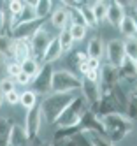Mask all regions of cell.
Masks as SVG:
<instances>
[{"mask_svg": "<svg viewBox=\"0 0 137 146\" xmlns=\"http://www.w3.org/2000/svg\"><path fill=\"white\" fill-rule=\"evenodd\" d=\"M56 39H58V42H60V46H62V51H69V49L72 48V44H74V39H72L70 32H69V27L62 28V30H60V35H58Z\"/></svg>", "mask_w": 137, "mask_h": 146, "instance_id": "cell-29", "label": "cell"}, {"mask_svg": "<svg viewBox=\"0 0 137 146\" xmlns=\"http://www.w3.org/2000/svg\"><path fill=\"white\" fill-rule=\"evenodd\" d=\"M51 78H53V67L51 65H42L39 74L32 78L30 86L35 95H48L51 92Z\"/></svg>", "mask_w": 137, "mask_h": 146, "instance_id": "cell-6", "label": "cell"}, {"mask_svg": "<svg viewBox=\"0 0 137 146\" xmlns=\"http://www.w3.org/2000/svg\"><path fill=\"white\" fill-rule=\"evenodd\" d=\"M88 60V55L83 53V51H77V53H70L69 58H67V64L72 67V69H79V65L83 64V62Z\"/></svg>", "mask_w": 137, "mask_h": 146, "instance_id": "cell-33", "label": "cell"}, {"mask_svg": "<svg viewBox=\"0 0 137 146\" xmlns=\"http://www.w3.org/2000/svg\"><path fill=\"white\" fill-rule=\"evenodd\" d=\"M40 146H48V144H44V143H42V144H40Z\"/></svg>", "mask_w": 137, "mask_h": 146, "instance_id": "cell-43", "label": "cell"}, {"mask_svg": "<svg viewBox=\"0 0 137 146\" xmlns=\"http://www.w3.org/2000/svg\"><path fill=\"white\" fill-rule=\"evenodd\" d=\"M49 40H51L49 34L46 32L44 28H39L37 32L28 39L30 51H32V55H34L32 58H35L37 62H40L42 55H44V51H46V48H48V44H49Z\"/></svg>", "mask_w": 137, "mask_h": 146, "instance_id": "cell-7", "label": "cell"}, {"mask_svg": "<svg viewBox=\"0 0 137 146\" xmlns=\"http://www.w3.org/2000/svg\"><path fill=\"white\" fill-rule=\"evenodd\" d=\"M74 100V93H49L44 100L40 102V114L48 123H55L56 118L63 113L69 104Z\"/></svg>", "mask_w": 137, "mask_h": 146, "instance_id": "cell-2", "label": "cell"}, {"mask_svg": "<svg viewBox=\"0 0 137 146\" xmlns=\"http://www.w3.org/2000/svg\"><path fill=\"white\" fill-rule=\"evenodd\" d=\"M134 9H135V14H137V2H134Z\"/></svg>", "mask_w": 137, "mask_h": 146, "instance_id": "cell-42", "label": "cell"}, {"mask_svg": "<svg viewBox=\"0 0 137 146\" xmlns=\"http://www.w3.org/2000/svg\"><path fill=\"white\" fill-rule=\"evenodd\" d=\"M105 53H107V60H109V65L118 69L123 60H125V49H123V42L118 39H113L107 42L105 46Z\"/></svg>", "mask_w": 137, "mask_h": 146, "instance_id": "cell-11", "label": "cell"}, {"mask_svg": "<svg viewBox=\"0 0 137 146\" xmlns=\"http://www.w3.org/2000/svg\"><path fill=\"white\" fill-rule=\"evenodd\" d=\"M19 104L26 109H32L34 106H37V95L32 90H26L23 93H19Z\"/></svg>", "mask_w": 137, "mask_h": 146, "instance_id": "cell-30", "label": "cell"}, {"mask_svg": "<svg viewBox=\"0 0 137 146\" xmlns=\"http://www.w3.org/2000/svg\"><path fill=\"white\" fill-rule=\"evenodd\" d=\"M77 127L81 129V132H83V134H88V132H97V134L105 135V130H104L102 121H100L97 116H95V114H93L90 109H86V113L83 114V118L79 120Z\"/></svg>", "mask_w": 137, "mask_h": 146, "instance_id": "cell-10", "label": "cell"}, {"mask_svg": "<svg viewBox=\"0 0 137 146\" xmlns=\"http://www.w3.org/2000/svg\"><path fill=\"white\" fill-rule=\"evenodd\" d=\"M30 81H32V79H30L26 74H23V72H19V76L14 79V83H19V85H23V86H25V85H30Z\"/></svg>", "mask_w": 137, "mask_h": 146, "instance_id": "cell-39", "label": "cell"}, {"mask_svg": "<svg viewBox=\"0 0 137 146\" xmlns=\"http://www.w3.org/2000/svg\"><path fill=\"white\" fill-rule=\"evenodd\" d=\"M2 104H4V95L0 93V108H2Z\"/></svg>", "mask_w": 137, "mask_h": 146, "instance_id": "cell-41", "label": "cell"}, {"mask_svg": "<svg viewBox=\"0 0 137 146\" xmlns=\"http://www.w3.org/2000/svg\"><path fill=\"white\" fill-rule=\"evenodd\" d=\"M4 99H5V100H7L9 104H18V102H19V93H18V92L14 90V92L7 93V95H5Z\"/></svg>", "mask_w": 137, "mask_h": 146, "instance_id": "cell-38", "label": "cell"}, {"mask_svg": "<svg viewBox=\"0 0 137 146\" xmlns=\"http://www.w3.org/2000/svg\"><path fill=\"white\" fill-rule=\"evenodd\" d=\"M67 21H69V16H67V9L63 7V5L60 9H56V11L51 14V25L56 27V28H60V30L67 27Z\"/></svg>", "mask_w": 137, "mask_h": 146, "instance_id": "cell-21", "label": "cell"}, {"mask_svg": "<svg viewBox=\"0 0 137 146\" xmlns=\"http://www.w3.org/2000/svg\"><path fill=\"white\" fill-rule=\"evenodd\" d=\"M91 11H93V16H95L97 25L104 23L105 21V14H107V2H95L91 5Z\"/></svg>", "mask_w": 137, "mask_h": 146, "instance_id": "cell-27", "label": "cell"}, {"mask_svg": "<svg viewBox=\"0 0 137 146\" xmlns=\"http://www.w3.org/2000/svg\"><path fill=\"white\" fill-rule=\"evenodd\" d=\"M132 19H134V25H135V34H137V14H134V16H132Z\"/></svg>", "mask_w": 137, "mask_h": 146, "instance_id": "cell-40", "label": "cell"}, {"mask_svg": "<svg viewBox=\"0 0 137 146\" xmlns=\"http://www.w3.org/2000/svg\"><path fill=\"white\" fill-rule=\"evenodd\" d=\"M21 7H23V2H9L7 4V9H9V14L11 16H16L21 11Z\"/></svg>", "mask_w": 137, "mask_h": 146, "instance_id": "cell-37", "label": "cell"}, {"mask_svg": "<svg viewBox=\"0 0 137 146\" xmlns=\"http://www.w3.org/2000/svg\"><path fill=\"white\" fill-rule=\"evenodd\" d=\"M125 18V9L121 2H107V14L105 19L113 25V27H120V23Z\"/></svg>", "mask_w": 137, "mask_h": 146, "instance_id": "cell-16", "label": "cell"}, {"mask_svg": "<svg viewBox=\"0 0 137 146\" xmlns=\"http://www.w3.org/2000/svg\"><path fill=\"white\" fill-rule=\"evenodd\" d=\"M118 74H120V79H126V81L137 79V65H135V62L125 58L123 64L118 67Z\"/></svg>", "mask_w": 137, "mask_h": 146, "instance_id": "cell-18", "label": "cell"}, {"mask_svg": "<svg viewBox=\"0 0 137 146\" xmlns=\"http://www.w3.org/2000/svg\"><path fill=\"white\" fill-rule=\"evenodd\" d=\"M62 46H60V42H58V39L55 37V39H51L49 40V44H48V48H46V51H44V55H42V58H40V62L44 65H51L55 60H58L60 56H62Z\"/></svg>", "mask_w": 137, "mask_h": 146, "instance_id": "cell-17", "label": "cell"}, {"mask_svg": "<svg viewBox=\"0 0 137 146\" xmlns=\"http://www.w3.org/2000/svg\"><path fill=\"white\" fill-rule=\"evenodd\" d=\"M81 88V79L69 70H53L51 92L53 93H72Z\"/></svg>", "mask_w": 137, "mask_h": 146, "instance_id": "cell-4", "label": "cell"}, {"mask_svg": "<svg viewBox=\"0 0 137 146\" xmlns=\"http://www.w3.org/2000/svg\"><path fill=\"white\" fill-rule=\"evenodd\" d=\"M69 32L74 39V42H79V40L84 39V35H86V27H79V25H70L69 27Z\"/></svg>", "mask_w": 137, "mask_h": 146, "instance_id": "cell-34", "label": "cell"}, {"mask_svg": "<svg viewBox=\"0 0 137 146\" xmlns=\"http://www.w3.org/2000/svg\"><path fill=\"white\" fill-rule=\"evenodd\" d=\"M34 7H35L37 19H46L53 9V2H49V0H37V2H34Z\"/></svg>", "mask_w": 137, "mask_h": 146, "instance_id": "cell-23", "label": "cell"}, {"mask_svg": "<svg viewBox=\"0 0 137 146\" xmlns=\"http://www.w3.org/2000/svg\"><path fill=\"white\" fill-rule=\"evenodd\" d=\"M13 42L14 40L9 35L0 34V55L4 58H13Z\"/></svg>", "mask_w": 137, "mask_h": 146, "instance_id": "cell-25", "label": "cell"}, {"mask_svg": "<svg viewBox=\"0 0 137 146\" xmlns=\"http://www.w3.org/2000/svg\"><path fill=\"white\" fill-rule=\"evenodd\" d=\"M104 130H105V137L111 143H120L121 139H125L126 134H130L134 125L132 120H128L121 113H114V114H107V116L100 118Z\"/></svg>", "mask_w": 137, "mask_h": 146, "instance_id": "cell-1", "label": "cell"}, {"mask_svg": "<svg viewBox=\"0 0 137 146\" xmlns=\"http://www.w3.org/2000/svg\"><path fill=\"white\" fill-rule=\"evenodd\" d=\"M13 60L21 64V62H25L26 58L32 56V51H30V44L28 40L25 39H13Z\"/></svg>", "mask_w": 137, "mask_h": 146, "instance_id": "cell-15", "label": "cell"}, {"mask_svg": "<svg viewBox=\"0 0 137 146\" xmlns=\"http://www.w3.org/2000/svg\"><path fill=\"white\" fill-rule=\"evenodd\" d=\"M40 123H42V114H40V108L34 106L32 109H28L26 118H25V132L30 139L39 137V130H40Z\"/></svg>", "mask_w": 137, "mask_h": 146, "instance_id": "cell-8", "label": "cell"}, {"mask_svg": "<svg viewBox=\"0 0 137 146\" xmlns=\"http://www.w3.org/2000/svg\"><path fill=\"white\" fill-rule=\"evenodd\" d=\"M81 90H83V97L84 100L88 102V106H93V104H97L102 97L100 93V86L97 81H90V79H81Z\"/></svg>", "mask_w": 137, "mask_h": 146, "instance_id": "cell-13", "label": "cell"}, {"mask_svg": "<svg viewBox=\"0 0 137 146\" xmlns=\"http://www.w3.org/2000/svg\"><path fill=\"white\" fill-rule=\"evenodd\" d=\"M37 19L35 16V7H34V2H23V7H21V11L11 18V30L18 25H23V23H28V21H34Z\"/></svg>", "mask_w": 137, "mask_h": 146, "instance_id": "cell-14", "label": "cell"}, {"mask_svg": "<svg viewBox=\"0 0 137 146\" xmlns=\"http://www.w3.org/2000/svg\"><path fill=\"white\" fill-rule=\"evenodd\" d=\"M44 21L46 19H34V21H28V23L14 27L11 30V39H25V40H28L39 28H42Z\"/></svg>", "mask_w": 137, "mask_h": 146, "instance_id": "cell-9", "label": "cell"}, {"mask_svg": "<svg viewBox=\"0 0 137 146\" xmlns=\"http://www.w3.org/2000/svg\"><path fill=\"white\" fill-rule=\"evenodd\" d=\"M120 32H121L125 37L134 39V35H135V25H134V19H132V16H126V14H125L123 21L120 23Z\"/></svg>", "mask_w": 137, "mask_h": 146, "instance_id": "cell-24", "label": "cell"}, {"mask_svg": "<svg viewBox=\"0 0 137 146\" xmlns=\"http://www.w3.org/2000/svg\"><path fill=\"white\" fill-rule=\"evenodd\" d=\"M19 67H21V72L23 74H26L30 79L32 78H35L37 74H39V70H40V62H37L35 58H26L25 62H21L19 64Z\"/></svg>", "mask_w": 137, "mask_h": 146, "instance_id": "cell-20", "label": "cell"}, {"mask_svg": "<svg viewBox=\"0 0 137 146\" xmlns=\"http://www.w3.org/2000/svg\"><path fill=\"white\" fill-rule=\"evenodd\" d=\"M40 144H42V141H40L39 137L30 139L28 135H26V132H25V129L14 123L13 132H11L9 146H40Z\"/></svg>", "mask_w": 137, "mask_h": 146, "instance_id": "cell-12", "label": "cell"}, {"mask_svg": "<svg viewBox=\"0 0 137 146\" xmlns=\"http://www.w3.org/2000/svg\"><path fill=\"white\" fill-rule=\"evenodd\" d=\"M16 90V83H14V79H11V78H4L2 81H0V93L5 97L7 93H11V92H14Z\"/></svg>", "mask_w": 137, "mask_h": 146, "instance_id": "cell-35", "label": "cell"}, {"mask_svg": "<svg viewBox=\"0 0 137 146\" xmlns=\"http://www.w3.org/2000/svg\"><path fill=\"white\" fill-rule=\"evenodd\" d=\"M79 11L84 18V23H86V27H97V21H95V16H93V11H91V5L90 4H84L79 7Z\"/></svg>", "mask_w": 137, "mask_h": 146, "instance_id": "cell-32", "label": "cell"}, {"mask_svg": "<svg viewBox=\"0 0 137 146\" xmlns=\"http://www.w3.org/2000/svg\"><path fill=\"white\" fill-rule=\"evenodd\" d=\"M13 127H14V121L13 120L0 118V146H9Z\"/></svg>", "mask_w": 137, "mask_h": 146, "instance_id": "cell-19", "label": "cell"}, {"mask_svg": "<svg viewBox=\"0 0 137 146\" xmlns=\"http://www.w3.org/2000/svg\"><path fill=\"white\" fill-rule=\"evenodd\" d=\"M19 72H21V67L18 62H11V64H7V74L11 76V79H16L19 76Z\"/></svg>", "mask_w": 137, "mask_h": 146, "instance_id": "cell-36", "label": "cell"}, {"mask_svg": "<svg viewBox=\"0 0 137 146\" xmlns=\"http://www.w3.org/2000/svg\"><path fill=\"white\" fill-rule=\"evenodd\" d=\"M84 137L88 139V143L91 146H113V143L105 137V135L97 134V132H88V134H84Z\"/></svg>", "mask_w": 137, "mask_h": 146, "instance_id": "cell-28", "label": "cell"}, {"mask_svg": "<svg viewBox=\"0 0 137 146\" xmlns=\"http://www.w3.org/2000/svg\"><path fill=\"white\" fill-rule=\"evenodd\" d=\"M104 53V44H102V40L99 37H93L90 42H88V58H95V60H99Z\"/></svg>", "mask_w": 137, "mask_h": 146, "instance_id": "cell-22", "label": "cell"}, {"mask_svg": "<svg viewBox=\"0 0 137 146\" xmlns=\"http://www.w3.org/2000/svg\"><path fill=\"white\" fill-rule=\"evenodd\" d=\"M123 49H125V58H128L132 62L137 60V39L135 37L123 42Z\"/></svg>", "mask_w": 137, "mask_h": 146, "instance_id": "cell-31", "label": "cell"}, {"mask_svg": "<svg viewBox=\"0 0 137 146\" xmlns=\"http://www.w3.org/2000/svg\"><path fill=\"white\" fill-rule=\"evenodd\" d=\"M88 109V102L84 100V97H74V100L63 109V113L56 118V121L53 123L56 129H67L77 125L79 120L83 118V114Z\"/></svg>", "mask_w": 137, "mask_h": 146, "instance_id": "cell-3", "label": "cell"}, {"mask_svg": "<svg viewBox=\"0 0 137 146\" xmlns=\"http://www.w3.org/2000/svg\"><path fill=\"white\" fill-rule=\"evenodd\" d=\"M126 113H128V120H137V88L126 97Z\"/></svg>", "mask_w": 137, "mask_h": 146, "instance_id": "cell-26", "label": "cell"}, {"mask_svg": "<svg viewBox=\"0 0 137 146\" xmlns=\"http://www.w3.org/2000/svg\"><path fill=\"white\" fill-rule=\"evenodd\" d=\"M118 85H120L118 69L109 65V64H105L104 67H100V70H99V86H100V93H102V95L111 93Z\"/></svg>", "mask_w": 137, "mask_h": 146, "instance_id": "cell-5", "label": "cell"}]
</instances>
